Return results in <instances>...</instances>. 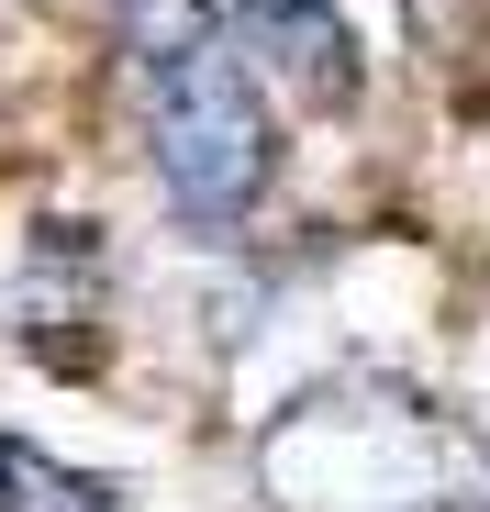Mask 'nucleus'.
Returning a JSON list of instances; mask_svg holds the SVG:
<instances>
[{
  "mask_svg": "<svg viewBox=\"0 0 490 512\" xmlns=\"http://www.w3.org/2000/svg\"><path fill=\"white\" fill-rule=\"evenodd\" d=\"M0 512H123V490L90 479V468H67V457H45V446L0 435Z\"/></svg>",
  "mask_w": 490,
  "mask_h": 512,
  "instance_id": "nucleus-4",
  "label": "nucleus"
},
{
  "mask_svg": "<svg viewBox=\"0 0 490 512\" xmlns=\"http://www.w3.org/2000/svg\"><path fill=\"white\" fill-rule=\"evenodd\" d=\"M112 23H123V45L145 67H168V56L212 45V0H112Z\"/></svg>",
  "mask_w": 490,
  "mask_h": 512,
  "instance_id": "nucleus-5",
  "label": "nucleus"
},
{
  "mask_svg": "<svg viewBox=\"0 0 490 512\" xmlns=\"http://www.w3.org/2000/svg\"><path fill=\"white\" fill-rule=\"evenodd\" d=\"M145 156H156V190L190 223H245L279 179V112L257 90V67L223 45L145 67Z\"/></svg>",
  "mask_w": 490,
  "mask_h": 512,
  "instance_id": "nucleus-2",
  "label": "nucleus"
},
{
  "mask_svg": "<svg viewBox=\"0 0 490 512\" xmlns=\"http://www.w3.org/2000/svg\"><path fill=\"white\" fill-rule=\"evenodd\" d=\"M212 23L234 34V45H257L301 101H357V34H346V12L335 0H212Z\"/></svg>",
  "mask_w": 490,
  "mask_h": 512,
  "instance_id": "nucleus-3",
  "label": "nucleus"
},
{
  "mask_svg": "<svg viewBox=\"0 0 490 512\" xmlns=\"http://www.w3.org/2000/svg\"><path fill=\"white\" fill-rule=\"evenodd\" d=\"M257 479L279 512H435V412L401 390H323L268 423Z\"/></svg>",
  "mask_w": 490,
  "mask_h": 512,
  "instance_id": "nucleus-1",
  "label": "nucleus"
}]
</instances>
